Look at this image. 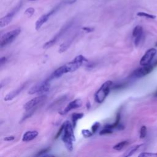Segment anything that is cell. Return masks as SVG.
<instances>
[{"mask_svg": "<svg viewBox=\"0 0 157 157\" xmlns=\"http://www.w3.org/2000/svg\"><path fill=\"white\" fill-rule=\"evenodd\" d=\"M83 113H74L72 115V125L74 128L75 127L77 121L81 119L83 117Z\"/></svg>", "mask_w": 157, "mask_h": 157, "instance_id": "cell-17", "label": "cell"}, {"mask_svg": "<svg viewBox=\"0 0 157 157\" xmlns=\"http://www.w3.org/2000/svg\"><path fill=\"white\" fill-rule=\"evenodd\" d=\"M67 28H64L63 29H62L59 33L58 34H57L54 37H53L52 39H50V40L47 41V42H45L44 45H43V48L44 49H48L49 48H50L51 47H52L56 42L57 40L63 36V34H64V33L66 32V31L67 30Z\"/></svg>", "mask_w": 157, "mask_h": 157, "instance_id": "cell-13", "label": "cell"}, {"mask_svg": "<svg viewBox=\"0 0 157 157\" xmlns=\"http://www.w3.org/2000/svg\"><path fill=\"white\" fill-rule=\"evenodd\" d=\"M137 15L139 17H146L148 18H151V19H154L156 18L155 15H151V14H149L147 13L146 12H139L137 13Z\"/></svg>", "mask_w": 157, "mask_h": 157, "instance_id": "cell-20", "label": "cell"}, {"mask_svg": "<svg viewBox=\"0 0 157 157\" xmlns=\"http://www.w3.org/2000/svg\"><path fill=\"white\" fill-rule=\"evenodd\" d=\"M29 1H36V0H29Z\"/></svg>", "mask_w": 157, "mask_h": 157, "instance_id": "cell-35", "label": "cell"}, {"mask_svg": "<svg viewBox=\"0 0 157 157\" xmlns=\"http://www.w3.org/2000/svg\"><path fill=\"white\" fill-rule=\"evenodd\" d=\"M99 126H100V124H99V122H96V123L92 126V128H91V129H92V132H93V134H94V133L97 131V130L98 129Z\"/></svg>", "mask_w": 157, "mask_h": 157, "instance_id": "cell-27", "label": "cell"}, {"mask_svg": "<svg viewBox=\"0 0 157 157\" xmlns=\"http://www.w3.org/2000/svg\"><path fill=\"white\" fill-rule=\"evenodd\" d=\"M73 39H69L68 40L64 42L63 44H62L60 47H59V53H63L64 52H65L68 48L70 46L71 44L72 43V41Z\"/></svg>", "mask_w": 157, "mask_h": 157, "instance_id": "cell-18", "label": "cell"}, {"mask_svg": "<svg viewBox=\"0 0 157 157\" xmlns=\"http://www.w3.org/2000/svg\"><path fill=\"white\" fill-rule=\"evenodd\" d=\"M50 80L48 78L43 82L37 83L30 88L28 91V94H34L36 93H44L48 91L50 87Z\"/></svg>", "mask_w": 157, "mask_h": 157, "instance_id": "cell-5", "label": "cell"}, {"mask_svg": "<svg viewBox=\"0 0 157 157\" xmlns=\"http://www.w3.org/2000/svg\"><path fill=\"white\" fill-rule=\"evenodd\" d=\"M153 70V66L151 64L142 66V67L135 70L132 75L136 78H140L150 74Z\"/></svg>", "mask_w": 157, "mask_h": 157, "instance_id": "cell-8", "label": "cell"}, {"mask_svg": "<svg viewBox=\"0 0 157 157\" xmlns=\"http://www.w3.org/2000/svg\"><path fill=\"white\" fill-rule=\"evenodd\" d=\"M143 34V29L140 26H136L132 31V36L134 37V44L137 46L142 39Z\"/></svg>", "mask_w": 157, "mask_h": 157, "instance_id": "cell-14", "label": "cell"}, {"mask_svg": "<svg viewBox=\"0 0 157 157\" xmlns=\"http://www.w3.org/2000/svg\"><path fill=\"white\" fill-rule=\"evenodd\" d=\"M87 61V59L82 55H79L74 58V59L66 63L64 65V68L66 69V73L68 72H72L77 70L80 66L84 63V62Z\"/></svg>", "mask_w": 157, "mask_h": 157, "instance_id": "cell-3", "label": "cell"}, {"mask_svg": "<svg viewBox=\"0 0 157 157\" xmlns=\"http://www.w3.org/2000/svg\"><path fill=\"white\" fill-rule=\"evenodd\" d=\"M21 6V3L17 5L13 10H12L10 12H9L6 15H5L4 17H2L0 19V27L1 28H3L4 26H6L7 25H8L10 23V21H12L13 16L18 11V10L20 9Z\"/></svg>", "mask_w": 157, "mask_h": 157, "instance_id": "cell-7", "label": "cell"}, {"mask_svg": "<svg viewBox=\"0 0 157 157\" xmlns=\"http://www.w3.org/2000/svg\"><path fill=\"white\" fill-rule=\"evenodd\" d=\"M50 150V147H48V148H44V149H42V150H40V151H39L36 155V156H44L45 153L49 152Z\"/></svg>", "mask_w": 157, "mask_h": 157, "instance_id": "cell-25", "label": "cell"}, {"mask_svg": "<svg viewBox=\"0 0 157 157\" xmlns=\"http://www.w3.org/2000/svg\"><path fill=\"white\" fill-rule=\"evenodd\" d=\"M113 132V131L112 129L109 128H105L101 130L99 132L100 135H104V134H112Z\"/></svg>", "mask_w": 157, "mask_h": 157, "instance_id": "cell-24", "label": "cell"}, {"mask_svg": "<svg viewBox=\"0 0 157 157\" xmlns=\"http://www.w3.org/2000/svg\"><path fill=\"white\" fill-rule=\"evenodd\" d=\"M64 123L62 124V126L60 127V129L58 131L56 136H55V139H57L62 132H63V131H64Z\"/></svg>", "mask_w": 157, "mask_h": 157, "instance_id": "cell-28", "label": "cell"}, {"mask_svg": "<svg viewBox=\"0 0 157 157\" xmlns=\"http://www.w3.org/2000/svg\"><path fill=\"white\" fill-rule=\"evenodd\" d=\"M64 128L63 131V135L61 137L63 142L64 143L66 148L67 150L71 151L73 150V142L75 140L74 134V126L68 121L64 123Z\"/></svg>", "mask_w": 157, "mask_h": 157, "instance_id": "cell-1", "label": "cell"}, {"mask_svg": "<svg viewBox=\"0 0 157 157\" xmlns=\"http://www.w3.org/2000/svg\"><path fill=\"white\" fill-rule=\"evenodd\" d=\"M139 157H155L157 156V153H149V152H142L139 155Z\"/></svg>", "mask_w": 157, "mask_h": 157, "instance_id": "cell-22", "label": "cell"}, {"mask_svg": "<svg viewBox=\"0 0 157 157\" xmlns=\"http://www.w3.org/2000/svg\"><path fill=\"white\" fill-rule=\"evenodd\" d=\"M86 107H87L88 109L90 108V102H88L86 103Z\"/></svg>", "mask_w": 157, "mask_h": 157, "instance_id": "cell-32", "label": "cell"}, {"mask_svg": "<svg viewBox=\"0 0 157 157\" xmlns=\"http://www.w3.org/2000/svg\"><path fill=\"white\" fill-rule=\"evenodd\" d=\"M128 144V141L127 140H124V141H121L118 144H117L116 145H115L113 147V148L115 150L119 151L122 150L125 146H126Z\"/></svg>", "mask_w": 157, "mask_h": 157, "instance_id": "cell-19", "label": "cell"}, {"mask_svg": "<svg viewBox=\"0 0 157 157\" xmlns=\"http://www.w3.org/2000/svg\"><path fill=\"white\" fill-rule=\"evenodd\" d=\"M156 50L154 48L148 49L140 60V64L141 66H145L150 64L153 58L156 53Z\"/></svg>", "mask_w": 157, "mask_h": 157, "instance_id": "cell-9", "label": "cell"}, {"mask_svg": "<svg viewBox=\"0 0 157 157\" xmlns=\"http://www.w3.org/2000/svg\"><path fill=\"white\" fill-rule=\"evenodd\" d=\"M15 139V137L13 136H7V137H5L4 138V140H6V141H12V140H13Z\"/></svg>", "mask_w": 157, "mask_h": 157, "instance_id": "cell-31", "label": "cell"}, {"mask_svg": "<svg viewBox=\"0 0 157 157\" xmlns=\"http://www.w3.org/2000/svg\"><path fill=\"white\" fill-rule=\"evenodd\" d=\"M20 29H15L4 34L1 37V48H2L7 45L10 44L20 34Z\"/></svg>", "mask_w": 157, "mask_h": 157, "instance_id": "cell-4", "label": "cell"}, {"mask_svg": "<svg viewBox=\"0 0 157 157\" xmlns=\"http://www.w3.org/2000/svg\"><path fill=\"white\" fill-rule=\"evenodd\" d=\"M112 84L113 82L112 81L108 80L101 85L94 94V99L96 102L100 104L105 100L110 92Z\"/></svg>", "mask_w": 157, "mask_h": 157, "instance_id": "cell-2", "label": "cell"}, {"mask_svg": "<svg viewBox=\"0 0 157 157\" xmlns=\"http://www.w3.org/2000/svg\"><path fill=\"white\" fill-rule=\"evenodd\" d=\"M82 133L83 134V136L85 137H91L92 135H93V132H90V131L87 130V129H83L82 130Z\"/></svg>", "mask_w": 157, "mask_h": 157, "instance_id": "cell-26", "label": "cell"}, {"mask_svg": "<svg viewBox=\"0 0 157 157\" xmlns=\"http://www.w3.org/2000/svg\"><path fill=\"white\" fill-rule=\"evenodd\" d=\"M156 47H157V42L155 43V45Z\"/></svg>", "mask_w": 157, "mask_h": 157, "instance_id": "cell-34", "label": "cell"}, {"mask_svg": "<svg viewBox=\"0 0 157 157\" xmlns=\"http://www.w3.org/2000/svg\"><path fill=\"white\" fill-rule=\"evenodd\" d=\"M7 61V58L6 56H2L1 58L0 59V64H1V66H2L3 64H4Z\"/></svg>", "mask_w": 157, "mask_h": 157, "instance_id": "cell-29", "label": "cell"}, {"mask_svg": "<svg viewBox=\"0 0 157 157\" xmlns=\"http://www.w3.org/2000/svg\"><path fill=\"white\" fill-rule=\"evenodd\" d=\"M82 29L86 33H90V32H92L94 31V28H91V27H83L82 28Z\"/></svg>", "mask_w": 157, "mask_h": 157, "instance_id": "cell-30", "label": "cell"}, {"mask_svg": "<svg viewBox=\"0 0 157 157\" xmlns=\"http://www.w3.org/2000/svg\"><path fill=\"white\" fill-rule=\"evenodd\" d=\"M154 96H155V97L157 98V90H156V91L155 93V94H154Z\"/></svg>", "mask_w": 157, "mask_h": 157, "instance_id": "cell-33", "label": "cell"}, {"mask_svg": "<svg viewBox=\"0 0 157 157\" xmlns=\"http://www.w3.org/2000/svg\"><path fill=\"white\" fill-rule=\"evenodd\" d=\"M38 136V132L36 131H26L23 136L22 140L23 142H29L34 139Z\"/></svg>", "mask_w": 157, "mask_h": 157, "instance_id": "cell-15", "label": "cell"}, {"mask_svg": "<svg viewBox=\"0 0 157 157\" xmlns=\"http://www.w3.org/2000/svg\"><path fill=\"white\" fill-rule=\"evenodd\" d=\"M147 127L145 126H142L140 129V135H139L140 138V139L145 138L147 136Z\"/></svg>", "mask_w": 157, "mask_h": 157, "instance_id": "cell-21", "label": "cell"}, {"mask_svg": "<svg viewBox=\"0 0 157 157\" xmlns=\"http://www.w3.org/2000/svg\"><path fill=\"white\" fill-rule=\"evenodd\" d=\"M47 99L46 95H40L28 101L23 106L26 110H29L34 108H37L40 104L45 101Z\"/></svg>", "mask_w": 157, "mask_h": 157, "instance_id": "cell-6", "label": "cell"}, {"mask_svg": "<svg viewBox=\"0 0 157 157\" xmlns=\"http://www.w3.org/2000/svg\"><path fill=\"white\" fill-rule=\"evenodd\" d=\"M27 85H28L27 82H25V83H23L18 88L15 89V90H13V91H10V93H9L7 94L6 95V96L4 98V100L5 101H9L12 100L13 98L17 97L19 94H20V93L26 88Z\"/></svg>", "mask_w": 157, "mask_h": 157, "instance_id": "cell-12", "label": "cell"}, {"mask_svg": "<svg viewBox=\"0 0 157 157\" xmlns=\"http://www.w3.org/2000/svg\"><path fill=\"white\" fill-rule=\"evenodd\" d=\"M141 146H142V144L137 145H135V146H133V147H131L130 148H129V149L125 152V153L123 155V156L128 157V156H132Z\"/></svg>", "mask_w": 157, "mask_h": 157, "instance_id": "cell-16", "label": "cell"}, {"mask_svg": "<svg viewBox=\"0 0 157 157\" xmlns=\"http://www.w3.org/2000/svg\"><path fill=\"white\" fill-rule=\"evenodd\" d=\"M82 105V101L80 99H74V101H71L63 110L59 112V113L61 115L66 114L67 113H68L72 110L80 107Z\"/></svg>", "mask_w": 157, "mask_h": 157, "instance_id": "cell-11", "label": "cell"}, {"mask_svg": "<svg viewBox=\"0 0 157 157\" xmlns=\"http://www.w3.org/2000/svg\"><path fill=\"white\" fill-rule=\"evenodd\" d=\"M34 12H35V9L33 7H29L26 9V10L25 11V14L28 17H30L34 14Z\"/></svg>", "mask_w": 157, "mask_h": 157, "instance_id": "cell-23", "label": "cell"}, {"mask_svg": "<svg viewBox=\"0 0 157 157\" xmlns=\"http://www.w3.org/2000/svg\"><path fill=\"white\" fill-rule=\"evenodd\" d=\"M58 8V6L55 7V8L53 9L52 10H50L49 12H48V13H45V14L42 15V16H40V17L37 19V20L36 22V24H35L36 29V30H39V29L42 27V26L48 20V18H50V17L53 13H55V12H56V11L57 10Z\"/></svg>", "mask_w": 157, "mask_h": 157, "instance_id": "cell-10", "label": "cell"}]
</instances>
